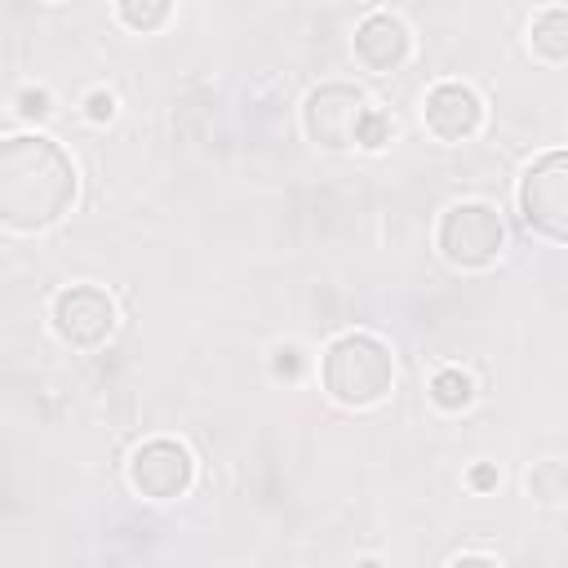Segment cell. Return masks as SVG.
<instances>
[{"mask_svg": "<svg viewBox=\"0 0 568 568\" xmlns=\"http://www.w3.org/2000/svg\"><path fill=\"white\" fill-rule=\"evenodd\" d=\"M528 44H532V58H541L546 67H559L568 58V13L559 4L541 9L532 18V31H528Z\"/></svg>", "mask_w": 568, "mask_h": 568, "instance_id": "obj_10", "label": "cell"}, {"mask_svg": "<svg viewBox=\"0 0 568 568\" xmlns=\"http://www.w3.org/2000/svg\"><path fill=\"white\" fill-rule=\"evenodd\" d=\"M435 248L457 271H488L506 253V222L484 200L448 204L439 213V226H435Z\"/></svg>", "mask_w": 568, "mask_h": 568, "instance_id": "obj_3", "label": "cell"}, {"mask_svg": "<svg viewBox=\"0 0 568 568\" xmlns=\"http://www.w3.org/2000/svg\"><path fill=\"white\" fill-rule=\"evenodd\" d=\"M115 18L129 31L151 36V31H160L173 18V0H115Z\"/></svg>", "mask_w": 568, "mask_h": 568, "instance_id": "obj_12", "label": "cell"}, {"mask_svg": "<svg viewBox=\"0 0 568 568\" xmlns=\"http://www.w3.org/2000/svg\"><path fill=\"white\" fill-rule=\"evenodd\" d=\"M306 368H311V359H306V351H302L297 342H280V346L271 351V373H275L280 382H297Z\"/></svg>", "mask_w": 568, "mask_h": 568, "instance_id": "obj_16", "label": "cell"}, {"mask_svg": "<svg viewBox=\"0 0 568 568\" xmlns=\"http://www.w3.org/2000/svg\"><path fill=\"white\" fill-rule=\"evenodd\" d=\"M80 106H84V120H89V124H111V120L120 115V98H115L111 89H89Z\"/></svg>", "mask_w": 568, "mask_h": 568, "instance_id": "obj_17", "label": "cell"}, {"mask_svg": "<svg viewBox=\"0 0 568 568\" xmlns=\"http://www.w3.org/2000/svg\"><path fill=\"white\" fill-rule=\"evenodd\" d=\"M528 488H532V497L541 501V506H559L564 497H568V470H564V462H537L532 466V475H528Z\"/></svg>", "mask_w": 568, "mask_h": 568, "instance_id": "obj_13", "label": "cell"}, {"mask_svg": "<svg viewBox=\"0 0 568 568\" xmlns=\"http://www.w3.org/2000/svg\"><path fill=\"white\" fill-rule=\"evenodd\" d=\"M129 484L146 501H178L195 484V457H191L186 444H178L169 435H155V439H146V444L133 448V457H129Z\"/></svg>", "mask_w": 568, "mask_h": 568, "instance_id": "obj_6", "label": "cell"}, {"mask_svg": "<svg viewBox=\"0 0 568 568\" xmlns=\"http://www.w3.org/2000/svg\"><path fill=\"white\" fill-rule=\"evenodd\" d=\"M351 49H355V62H359L364 71L390 75V71H399V67L413 58V31H408V22H404L399 13L377 9V13H368V18L355 27Z\"/></svg>", "mask_w": 568, "mask_h": 568, "instance_id": "obj_9", "label": "cell"}, {"mask_svg": "<svg viewBox=\"0 0 568 568\" xmlns=\"http://www.w3.org/2000/svg\"><path fill=\"white\" fill-rule=\"evenodd\" d=\"M426 395H430V404H435L439 413H466V408L475 404V377L448 364V368H439V373L430 377Z\"/></svg>", "mask_w": 568, "mask_h": 568, "instance_id": "obj_11", "label": "cell"}, {"mask_svg": "<svg viewBox=\"0 0 568 568\" xmlns=\"http://www.w3.org/2000/svg\"><path fill=\"white\" fill-rule=\"evenodd\" d=\"M484 115H488V106H484L479 89H470L466 80H439L422 98V124L439 142H470L484 129Z\"/></svg>", "mask_w": 568, "mask_h": 568, "instance_id": "obj_8", "label": "cell"}, {"mask_svg": "<svg viewBox=\"0 0 568 568\" xmlns=\"http://www.w3.org/2000/svg\"><path fill=\"white\" fill-rule=\"evenodd\" d=\"M364 106L368 102H364V93L355 84H342V80L320 84L302 102V129L324 151H351L355 146V124H359Z\"/></svg>", "mask_w": 568, "mask_h": 568, "instance_id": "obj_7", "label": "cell"}, {"mask_svg": "<svg viewBox=\"0 0 568 568\" xmlns=\"http://www.w3.org/2000/svg\"><path fill=\"white\" fill-rule=\"evenodd\" d=\"M115 320H120V311H115L111 293L98 288V284H71L49 306V324H53L58 342H67L71 351L106 346L111 333H115Z\"/></svg>", "mask_w": 568, "mask_h": 568, "instance_id": "obj_5", "label": "cell"}, {"mask_svg": "<svg viewBox=\"0 0 568 568\" xmlns=\"http://www.w3.org/2000/svg\"><path fill=\"white\" fill-rule=\"evenodd\" d=\"M466 484H470L475 493H493V488L501 484V475H497V466H493V462H475V466H470V475H466Z\"/></svg>", "mask_w": 568, "mask_h": 568, "instance_id": "obj_18", "label": "cell"}, {"mask_svg": "<svg viewBox=\"0 0 568 568\" xmlns=\"http://www.w3.org/2000/svg\"><path fill=\"white\" fill-rule=\"evenodd\" d=\"M75 204V164L44 133L0 142V226L36 235L58 226Z\"/></svg>", "mask_w": 568, "mask_h": 568, "instance_id": "obj_1", "label": "cell"}, {"mask_svg": "<svg viewBox=\"0 0 568 568\" xmlns=\"http://www.w3.org/2000/svg\"><path fill=\"white\" fill-rule=\"evenodd\" d=\"M324 390L342 408H373L395 386V355L373 333H342L328 342L320 364Z\"/></svg>", "mask_w": 568, "mask_h": 568, "instance_id": "obj_2", "label": "cell"}, {"mask_svg": "<svg viewBox=\"0 0 568 568\" xmlns=\"http://www.w3.org/2000/svg\"><path fill=\"white\" fill-rule=\"evenodd\" d=\"M44 4H62V0H44Z\"/></svg>", "mask_w": 568, "mask_h": 568, "instance_id": "obj_19", "label": "cell"}, {"mask_svg": "<svg viewBox=\"0 0 568 568\" xmlns=\"http://www.w3.org/2000/svg\"><path fill=\"white\" fill-rule=\"evenodd\" d=\"M390 138H395V120L386 111H377V106H364V115L355 124V146L359 151H382Z\"/></svg>", "mask_w": 568, "mask_h": 568, "instance_id": "obj_14", "label": "cell"}, {"mask_svg": "<svg viewBox=\"0 0 568 568\" xmlns=\"http://www.w3.org/2000/svg\"><path fill=\"white\" fill-rule=\"evenodd\" d=\"M519 213L524 226L537 231L550 244L568 240V155L564 151H546L541 160L528 164V173L519 178Z\"/></svg>", "mask_w": 568, "mask_h": 568, "instance_id": "obj_4", "label": "cell"}, {"mask_svg": "<svg viewBox=\"0 0 568 568\" xmlns=\"http://www.w3.org/2000/svg\"><path fill=\"white\" fill-rule=\"evenodd\" d=\"M13 111H18L22 120H31V124H44V120L53 115V93H49L44 84H27V89H18Z\"/></svg>", "mask_w": 568, "mask_h": 568, "instance_id": "obj_15", "label": "cell"}]
</instances>
